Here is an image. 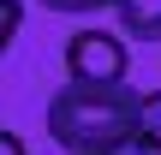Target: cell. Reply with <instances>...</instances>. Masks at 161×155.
Instances as JSON below:
<instances>
[{
	"label": "cell",
	"mask_w": 161,
	"mask_h": 155,
	"mask_svg": "<svg viewBox=\"0 0 161 155\" xmlns=\"http://www.w3.org/2000/svg\"><path fill=\"white\" fill-rule=\"evenodd\" d=\"M143 90L131 84H60L48 96V137L66 155H119L137 131Z\"/></svg>",
	"instance_id": "1"
},
{
	"label": "cell",
	"mask_w": 161,
	"mask_h": 155,
	"mask_svg": "<svg viewBox=\"0 0 161 155\" xmlns=\"http://www.w3.org/2000/svg\"><path fill=\"white\" fill-rule=\"evenodd\" d=\"M131 48L119 30H72L66 36V84H125Z\"/></svg>",
	"instance_id": "2"
},
{
	"label": "cell",
	"mask_w": 161,
	"mask_h": 155,
	"mask_svg": "<svg viewBox=\"0 0 161 155\" xmlns=\"http://www.w3.org/2000/svg\"><path fill=\"white\" fill-rule=\"evenodd\" d=\"M114 24L131 42H161V0H119L114 6Z\"/></svg>",
	"instance_id": "3"
},
{
	"label": "cell",
	"mask_w": 161,
	"mask_h": 155,
	"mask_svg": "<svg viewBox=\"0 0 161 155\" xmlns=\"http://www.w3.org/2000/svg\"><path fill=\"white\" fill-rule=\"evenodd\" d=\"M119 155H161V90H143L137 102V131Z\"/></svg>",
	"instance_id": "4"
},
{
	"label": "cell",
	"mask_w": 161,
	"mask_h": 155,
	"mask_svg": "<svg viewBox=\"0 0 161 155\" xmlns=\"http://www.w3.org/2000/svg\"><path fill=\"white\" fill-rule=\"evenodd\" d=\"M18 30H24V0H0V54L12 48Z\"/></svg>",
	"instance_id": "5"
},
{
	"label": "cell",
	"mask_w": 161,
	"mask_h": 155,
	"mask_svg": "<svg viewBox=\"0 0 161 155\" xmlns=\"http://www.w3.org/2000/svg\"><path fill=\"white\" fill-rule=\"evenodd\" d=\"M48 12H78V18H90V12H114L119 0H42Z\"/></svg>",
	"instance_id": "6"
},
{
	"label": "cell",
	"mask_w": 161,
	"mask_h": 155,
	"mask_svg": "<svg viewBox=\"0 0 161 155\" xmlns=\"http://www.w3.org/2000/svg\"><path fill=\"white\" fill-rule=\"evenodd\" d=\"M0 155H30V149H24V137H18V131H6V125H0Z\"/></svg>",
	"instance_id": "7"
}]
</instances>
